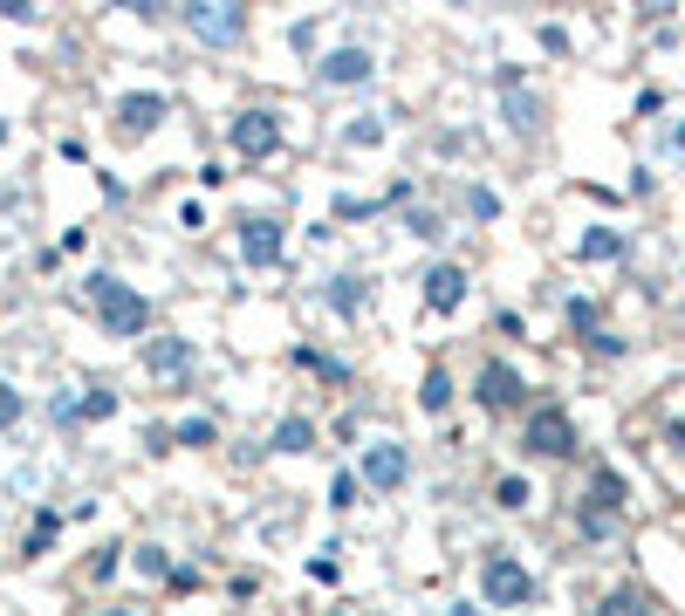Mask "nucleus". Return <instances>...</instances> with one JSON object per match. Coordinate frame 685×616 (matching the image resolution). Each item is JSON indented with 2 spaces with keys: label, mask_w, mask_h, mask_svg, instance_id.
I'll return each mask as SVG.
<instances>
[{
  "label": "nucleus",
  "mask_w": 685,
  "mask_h": 616,
  "mask_svg": "<svg viewBox=\"0 0 685 616\" xmlns=\"http://www.w3.org/2000/svg\"><path fill=\"white\" fill-rule=\"evenodd\" d=\"M672 151H678V158H685V117L672 123Z\"/></svg>",
  "instance_id": "43"
},
{
  "label": "nucleus",
  "mask_w": 685,
  "mask_h": 616,
  "mask_svg": "<svg viewBox=\"0 0 685 616\" xmlns=\"http://www.w3.org/2000/svg\"><path fill=\"white\" fill-rule=\"evenodd\" d=\"M446 616H487V609H480V603H452Z\"/></svg>",
  "instance_id": "42"
},
{
  "label": "nucleus",
  "mask_w": 685,
  "mask_h": 616,
  "mask_svg": "<svg viewBox=\"0 0 685 616\" xmlns=\"http://www.w3.org/2000/svg\"><path fill=\"white\" fill-rule=\"evenodd\" d=\"M563 316H569V329H576V343H590V336H597V329H603V316H597V301H582V295H569V308H563Z\"/></svg>",
  "instance_id": "27"
},
{
  "label": "nucleus",
  "mask_w": 685,
  "mask_h": 616,
  "mask_svg": "<svg viewBox=\"0 0 685 616\" xmlns=\"http://www.w3.org/2000/svg\"><path fill=\"white\" fill-rule=\"evenodd\" d=\"M56 534H62V513L56 507H35V521H28V542H21V555H48V548H56Z\"/></svg>",
  "instance_id": "21"
},
{
  "label": "nucleus",
  "mask_w": 685,
  "mask_h": 616,
  "mask_svg": "<svg viewBox=\"0 0 685 616\" xmlns=\"http://www.w3.org/2000/svg\"><path fill=\"white\" fill-rule=\"evenodd\" d=\"M466 213L487 226V220H500V192L494 186H466Z\"/></svg>",
  "instance_id": "30"
},
{
  "label": "nucleus",
  "mask_w": 685,
  "mask_h": 616,
  "mask_svg": "<svg viewBox=\"0 0 685 616\" xmlns=\"http://www.w3.org/2000/svg\"><path fill=\"white\" fill-rule=\"evenodd\" d=\"M117 411H123V398L110 391V383H90L83 391V425H104V418H117Z\"/></svg>",
  "instance_id": "25"
},
{
  "label": "nucleus",
  "mask_w": 685,
  "mask_h": 616,
  "mask_svg": "<svg viewBox=\"0 0 685 616\" xmlns=\"http://www.w3.org/2000/svg\"><path fill=\"white\" fill-rule=\"evenodd\" d=\"M377 75V56L364 42H343V48H329V56L316 62V90H364Z\"/></svg>",
  "instance_id": "11"
},
{
  "label": "nucleus",
  "mask_w": 685,
  "mask_h": 616,
  "mask_svg": "<svg viewBox=\"0 0 685 616\" xmlns=\"http://www.w3.org/2000/svg\"><path fill=\"white\" fill-rule=\"evenodd\" d=\"M528 500H535V486H528L521 473H500V479H494V507H500V513H521Z\"/></svg>",
  "instance_id": "26"
},
{
  "label": "nucleus",
  "mask_w": 685,
  "mask_h": 616,
  "mask_svg": "<svg viewBox=\"0 0 685 616\" xmlns=\"http://www.w3.org/2000/svg\"><path fill=\"white\" fill-rule=\"evenodd\" d=\"M370 295H377V288H370L357 268H343V274H329V281H322V308H336L343 322H357L364 308H370Z\"/></svg>",
  "instance_id": "15"
},
{
  "label": "nucleus",
  "mask_w": 685,
  "mask_h": 616,
  "mask_svg": "<svg viewBox=\"0 0 685 616\" xmlns=\"http://www.w3.org/2000/svg\"><path fill=\"white\" fill-rule=\"evenodd\" d=\"M535 35H542V48H555V56H569V28H555V21H542Z\"/></svg>",
  "instance_id": "41"
},
{
  "label": "nucleus",
  "mask_w": 685,
  "mask_h": 616,
  "mask_svg": "<svg viewBox=\"0 0 685 616\" xmlns=\"http://www.w3.org/2000/svg\"><path fill=\"white\" fill-rule=\"evenodd\" d=\"M377 213H385V199H357V192L336 199V220H377Z\"/></svg>",
  "instance_id": "33"
},
{
  "label": "nucleus",
  "mask_w": 685,
  "mask_h": 616,
  "mask_svg": "<svg viewBox=\"0 0 685 616\" xmlns=\"http://www.w3.org/2000/svg\"><path fill=\"white\" fill-rule=\"evenodd\" d=\"M0 14H8V21H21V28H28V21H42V8H35V0H0Z\"/></svg>",
  "instance_id": "39"
},
{
  "label": "nucleus",
  "mask_w": 685,
  "mask_h": 616,
  "mask_svg": "<svg viewBox=\"0 0 685 616\" xmlns=\"http://www.w3.org/2000/svg\"><path fill=\"white\" fill-rule=\"evenodd\" d=\"M316 446H322V425L309 411H288V418H274V431H268V452H282V459H302Z\"/></svg>",
  "instance_id": "16"
},
{
  "label": "nucleus",
  "mask_w": 685,
  "mask_h": 616,
  "mask_svg": "<svg viewBox=\"0 0 685 616\" xmlns=\"http://www.w3.org/2000/svg\"><path fill=\"white\" fill-rule=\"evenodd\" d=\"M357 479L370 486V494H398L404 479H412V446H398V439H370L357 452Z\"/></svg>",
  "instance_id": "9"
},
{
  "label": "nucleus",
  "mask_w": 685,
  "mask_h": 616,
  "mask_svg": "<svg viewBox=\"0 0 685 616\" xmlns=\"http://www.w3.org/2000/svg\"><path fill=\"white\" fill-rule=\"evenodd\" d=\"M226 138H234V151H240L247 165H268L274 151L288 144V131H282V110H274V103H247V110H234Z\"/></svg>",
  "instance_id": "7"
},
{
  "label": "nucleus",
  "mask_w": 685,
  "mask_h": 616,
  "mask_svg": "<svg viewBox=\"0 0 685 616\" xmlns=\"http://www.w3.org/2000/svg\"><path fill=\"white\" fill-rule=\"evenodd\" d=\"M528 370L521 364H507V356H480V370H473V404L480 411H494V418H507V411H528Z\"/></svg>",
  "instance_id": "6"
},
{
  "label": "nucleus",
  "mask_w": 685,
  "mask_h": 616,
  "mask_svg": "<svg viewBox=\"0 0 685 616\" xmlns=\"http://www.w3.org/2000/svg\"><path fill=\"white\" fill-rule=\"evenodd\" d=\"M83 301L96 308L104 336H123V343H131V336H144V329H151V301L131 288V281H117V274H104V268L83 274Z\"/></svg>",
  "instance_id": "2"
},
{
  "label": "nucleus",
  "mask_w": 685,
  "mask_h": 616,
  "mask_svg": "<svg viewBox=\"0 0 685 616\" xmlns=\"http://www.w3.org/2000/svg\"><path fill=\"white\" fill-rule=\"evenodd\" d=\"M21 418H28V398H21V391H14L8 377H0V431H14Z\"/></svg>",
  "instance_id": "29"
},
{
  "label": "nucleus",
  "mask_w": 685,
  "mask_h": 616,
  "mask_svg": "<svg viewBox=\"0 0 685 616\" xmlns=\"http://www.w3.org/2000/svg\"><path fill=\"white\" fill-rule=\"evenodd\" d=\"M404 234H412V240H439L446 220L433 213V205H412V213H404Z\"/></svg>",
  "instance_id": "28"
},
{
  "label": "nucleus",
  "mask_w": 685,
  "mask_h": 616,
  "mask_svg": "<svg viewBox=\"0 0 685 616\" xmlns=\"http://www.w3.org/2000/svg\"><path fill=\"white\" fill-rule=\"evenodd\" d=\"M179 21H186V35H199L206 48H240L247 28H253V14L234 8V0H192V8H179Z\"/></svg>",
  "instance_id": "8"
},
{
  "label": "nucleus",
  "mask_w": 685,
  "mask_h": 616,
  "mask_svg": "<svg viewBox=\"0 0 685 616\" xmlns=\"http://www.w3.org/2000/svg\"><path fill=\"white\" fill-rule=\"evenodd\" d=\"M131 569H138L144 582H172V548H158V542L131 548Z\"/></svg>",
  "instance_id": "24"
},
{
  "label": "nucleus",
  "mask_w": 685,
  "mask_h": 616,
  "mask_svg": "<svg viewBox=\"0 0 685 616\" xmlns=\"http://www.w3.org/2000/svg\"><path fill=\"white\" fill-rule=\"evenodd\" d=\"M123 555H131V548H123V542H104V548H96V555H90V576H96V582H110V576L123 569Z\"/></svg>",
  "instance_id": "31"
},
{
  "label": "nucleus",
  "mask_w": 685,
  "mask_h": 616,
  "mask_svg": "<svg viewBox=\"0 0 685 616\" xmlns=\"http://www.w3.org/2000/svg\"><path fill=\"white\" fill-rule=\"evenodd\" d=\"M48 418H56V425H83V398H48Z\"/></svg>",
  "instance_id": "36"
},
{
  "label": "nucleus",
  "mask_w": 685,
  "mask_h": 616,
  "mask_svg": "<svg viewBox=\"0 0 685 616\" xmlns=\"http://www.w3.org/2000/svg\"><path fill=\"white\" fill-rule=\"evenodd\" d=\"M590 616H658V596H651L645 582H611V589L597 596Z\"/></svg>",
  "instance_id": "18"
},
{
  "label": "nucleus",
  "mask_w": 685,
  "mask_h": 616,
  "mask_svg": "<svg viewBox=\"0 0 685 616\" xmlns=\"http://www.w3.org/2000/svg\"><path fill=\"white\" fill-rule=\"evenodd\" d=\"M452 398H460L452 370H446V364H425V377H418V411H425V418H446Z\"/></svg>",
  "instance_id": "19"
},
{
  "label": "nucleus",
  "mask_w": 685,
  "mask_h": 616,
  "mask_svg": "<svg viewBox=\"0 0 685 616\" xmlns=\"http://www.w3.org/2000/svg\"><path fill=\"white\" fill-rule=\"evenodd\" d=\"M624 507H630V479L617 466H590V479H582V494H576L582 542H611V534L624 528Z\"/></svg>",
  "instance_id": "1"
},
{
  "label": "nucleus",
  "mask_w": 685,
  "mask_h": 616,
  "mask_svg": "<svg viewBox=\"0 0 685 616\" xmlns=\"http://www.w3.org/2000/svg\"><path fill=\"white\" fill-rule=\"evenodd\" d=\"M576 446H582V431L569 418V404H555V398L528 404V418H521V452L528 459H576Z\"/></svg>",
  "instance_id": "4"
},
{
  "label": "nucleus",
  "mask_w": 685,
  "mask_h": 616,
  "mask_svg": "<svg viewBox=\"0 0 685 616\" xmlns=\"http://www.w3.org/2000/svg\"><path fill=\"white\" fill-rule=\"evenodd\" d=\"M385 138H391L385 117H350V123H343V144H350V151H377Z\"/></svg>",
  "instance_id": "23"
},
{
  "label": "nucleus",
  "mask_w": 685,
  "mask_h": 616,
  "mask_svg": "<svg viewBox=\"0 0 685 616\" xmlns=\"http://www.w3.org/2000/svg\"><path fill=\"white\" fill-rule=\"evenodd\" d=\"M357 494H364V479H357V473H336V479H329V507H336V513L357 507Z\"/></svg>",
  "instance_id": "32"
},
{
  "label": "nucleus",
  "mask_w": 685,
  "mask_h": 616,
  "mask_svg": "<svg viewBox=\"0 0 685 616\" xmlns=\"http://www.w3.org/2000/svg\"><path fill=\"white\" fill-rule=\"evenodd\" d=\"M172 596H192V589H199V561H172Z\"/></svg>",
  "instance_id": "37"
},
{
  "label": "nucleus",
  "mask_w": 685,
  "mask_h": 616,
  "mask_svg": "<svg viewBox=\"0 0 685 616\" xmlns=\"http://www.w3.org/2000/svg\"><path fill=\"white\" fill-rule=\"evenodd\" d=\"M329 616H357V609H329Z\"/></svg>",
  "instance_id": "46"
},
{
  "label": "nucleus",
  "mask_w": 685,
  "mask_h": 616,
  "mask_svg": "<svg viewBox=\"0 0 685 616\" xmlns=\"http://www.w3.org/2000/svg\"><path fill=\"white\" fill-rule=\"evenodd\" d=\"M144 370L165 377V383H186L192 377V336H151L144 343Z\"/></svg>",
  "instance_id": "14"
},
{
  "label": "nucleus",
  "mask_w": 685,
  "mask_h": 616,
  "mask_svg": "<svg viewBox=\"0 0 685 616\" xmlns=\"http://www.w3.org/2000/svg\"><path fill=\"white\" fill-rule=\"evenodd\" d=\"M288 364H295V370H309L316 383H336V391H350V383H357V370H350L336 350H316V343H295V350H288Z\"/></svg>",
  "instance_id": "17"
},
{
  "label": "nucleus",
  "mask_w": 685,
  "mask_h": 616,
  "mask_svg": "<svg viewBox=\"0 0 685 616\" xmlns=\"http://www.w3.org/2000/svg\"><path fill=\"white\" fill-rule=\"evenodd\" d=\"M96 616H144V609H131V603H110V609H96Z\"/></svg>",
  "instance_id": "44"
},
{
  "label": "nucleus",
  "mask_w": 685,
  "mask_h": 616,
  "mask_svg": "<svg viewBox=\"0 0 685 616\" xmlns=\"http://www.w3.org/2000/svg\"><path fill=\"white\" fill-rule=\"evenodd\" d=\"M179 226H186V234H206V205L186 199V205H179Z\"/></svg>",
  "instance_id": "40"
},
{
  "label": "nucleus",
  "mask_w": 685,
  "mask_h": 616,
  "mask_svg": "<svg viewBox=\"0 0 685 616\" xmlns=\"http://www.w3.org/2000/svg\"><path fill=\"white\" fill-rule=\"evenodd\" d=\"M165 117H172V96H165V90H131V96H117V138H123V144L151 138Z\"/></svg>",
  "instance_id": "12"
},
{
  "label": "nucleus",
  "mask_w": 685,
  "mask_h": 616,
  "mask_svg": "<svg viewBox=\"0 0 685 616\" xmlns=\"http://www.w3.org/2000/svg\"><path fill=\"white\" fill-rule=\"evenodd\" d=\"M172 446H186V452H206V446H220V425H213V418H199V411H192V418H179V425H172Z\"/></svg>",
  "instance_id": "22"
},
{
  "label": "nucleus",
  "mask_w": 685,
  "mask_h": 616,
  "mask_svg": "<svg viewBox=\"0 0 685 616\" xmlns=\"http://www.w3.org/2000/svg\"><path fill=\"white\" fill-rule=\"evenodd\" d=\"M466 281H473V274H466L460 261H433V268L418 274V301L433 308V316H452V308L466 301Z\"/></svg>",
  "instance_id": "13"
},
{
  "label": "nucleus",
  "mask_w": 685,
  "mask_h": 616,
  "mask_svg": "<svg viewBox=\"0 0 685 616\" xmlns=\"http://www.w3.org/2000/svg\"><path fill=\"white\" fill-rule=\"evenodd\" d=\"M582 350H590V356H611V364H617V356H630V343L617 336V329H597V336L582 343Z\"/></svg>",
  "instance_id": "34"
},
{
  "label": "nucleus",
  "mask_w": 685,
  "mask_h": 616,
  "mask_svg": "<svg viewBox=\"0 0 685 616\" xmlns=\"http://www.w3.org/2000/svg\"><path fill=\"white\" fill-rule=\"evenodd\" d=\"M658 439H665V446L685 459V411H665V431H658Z\"/></svg>",
  "instance_id": "38"
},
{
  "label": "nucleus",
  "mask_w": 685,
  "mask_h": 616,
  "mask_svg": "<svg viewBox=\"0 0 685 616\" xmlns=\"http://www.w3.org/2000/svg\"><path fill=\"white\" fill-rule=\"evenodd\" d=\"M0 144H8V117H0Z\"/></svg>",
  "instance_id": "45"
},
{
  "label": "nucleus",
  "mask_w": 685,
  "mask_h": 616,
  "mask_svg": "<svg viewBox=\"0 0 685 616\" xmlns=\"http://www.w3.org/2000/svg\"><path fill=\"white\" fill-rule=\"evenodd\" d=\"M282 253H288V226L274 220V213H247L240 220V261L247 268H282Z\"/></svg>",
  "instance_id": "10"
},
{
  "label": "nucleus",
  "mask_w": 685,
  "mask_h": 616,
  "mask_svg": "<svg viewBox=\"0 0 685 616\" xmlns=\"http://www.w3.org/2000/svg\"><path fill=\"white\" fill-rule=\"evenodd\" d=\"M494 90H500V117H507V131H515V138H542L548 103H542L535 83H528V69H521V62H494Z\"/></svg>",
  "instance_id": "5"
},
{
  "label": "nucleus",
  "mask_w": 685,
  "mask_h": 616,
  "mask_svg": "<svg viewBox=\"0 0 685 616\" xmlns=\"http://www.w3.org/2000/svg\"><path fill=\"white\" fill-rule=\"evenodd\" d=\"M535 596H542V582H535V569H528L521 555H507V548L480 555V603L487 609H528Z\"/></svg>",
  "instance_id": "3"
},
{
  "label": "nucleus",
  "mask_w": 685,
  "mask_h": 616,
  "mask_svg": "<svg viewBox=\"0 0 685 616\" xmlns=\"http://www.w3.org/2000/svg\"><path fill=\"white\" fill-rule=\"evenodd\" d=\"M309 582H343V561H336V548L309 555Z\"/></svg>",
  "instance_id": "35"
},
{
  "label": "nucleus",
  "mask_w": 685,
  "mask_h": 616,
  "mask_svg": "<svg viewBox=\"0 0 685 616\" xmlns=\"http://www.w3.org/2000/svg\"><path fill=\"white\" fill-rule=\"evenodd\" d=\"M624 253H630V240L617 226H590V234L576 240V261H624Z\"/></svg>",
  "instance_id": "20"
}]
</instances>
